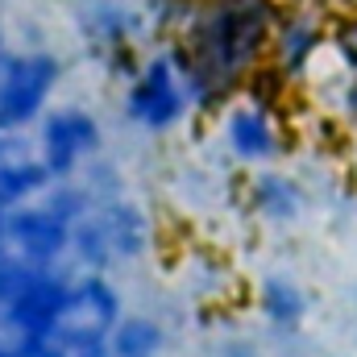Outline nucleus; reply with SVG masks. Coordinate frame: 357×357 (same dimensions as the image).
<instances>
[{
	"label": "nucleus",
	"mask_w": 357,
	"mask_h": 357,
	"mask_svg": "<svg viewBox=\"0 0 357 357\" xmlns=\"http://www.w3.org/2000/svg\"><path fill=\"white\" fill-rule=\"evenodd\" d=\"M278 25V0H191L178 29L195 116L220 112L229 96L250 84Z\"/></svg>",
	"instance_id": "f257e3e1"
},
{
	"label": "nucleus",
	"mask_w": 357,
	"mask_h": 357,
	"mask_svg": "<svg viewBox=\"0 0 357 357\" xmlns=\"http://www.w3.org/2000/svg\"><path fill=\"white\" fill-rule=\"evenodd\" d=\"M121 116L142 133H175L195 116L178 38H162V46H150L142 54L133 75L121 84Z\"/></svg>",
	"instance_id": "f03ea898"
},
{
	"label": "nucleus",
	"mask_w": 357,
	"mask_h": 357,
	"mask_svg": "<svg viewBox=\"0 0 357 357\" xmlns=\"http://www.w3.org/2000/svg\"><path fill=\"white\" fill-rule=\"evenodd\" d=\"M67 75V63L46 46L13 50L0 71V133H25L38 125Z\"/></svg>",
	"instance_id": "7ed1b4c3"
},
{
	"label": "nucleus",
	"mask_w": 357,
	"mask_h": 357,
	"mask_svg": "<svg viewBox=\"0 0 357 357\" xmlns=\"http://www.w3.org/2000/svg\"><path fill=\"white\" fill-rule=\"evenodd\" d=\"M121 316H125V299H121L116 282L100 270H75L50 341H59V345H108V333L116 328Z\"/></svg>",
	"instance_id": "20e7f679"
},
{
	"label": "nucleus",
	"mask_w": 357,
	"mask_h": 357,
	"mask_svg": "<svg viewBox=\"0 0 357 357\" xmlns=\"http://www.w3.org/2000/svg\"><path fill=\"white\" fill-rule=\"evenodd\" d=\"M104 154V125L84 104L46 108L38 121V158L46 162L50 178H75L91 158Z\"/></svg>",
	"instance_id": "39448f33"
},
{
	"label": "nucleus",
	"mask_w": 357,
	"mask_h": 357,
	"mask_svg": "<svg viewBox=\"0 0 357 357\" xmlns=\"http://www.w3.org/2000/svg\"><path fill=\"white\" fill-rule=\"evenodd\" d=\"M216 133H220L225 154H233L245 167H270L278 158V150H282V133H278V121H274V104L254 100L245 91H237L233 100L220 104Z\"/></svg>",
	"instance_id": "423d86ee"
},
{
	"label": "nucleus",
	"mask_w": 357,
	"mask_h": 357,
	"mask_svg": "<svg viewBox=\"0 0 357 357\" xmlns=\"http://www.w3.org/2000/svg\"><path fill=\"white\" fill-rule=\"evenodd\" d=\"M67 287H71V274L63 266H42L29 270L8 316H4V328H0V341L8 345H25V341H50L54 324H59V312L67 303Z\"/></svg>",
	"instance_id": "0eeeda50"
},
{
	"label": "nucleus",
	"mask_w": 357,
	"mask_h": 357,
	"mask_svg": "<svg viewBox=\"0 0 357 357\" xmlns=\"http://www.w3.org/2000/svg\"><path fill=\"white\" fill-rule=\"evenodd\" d=\"M4 233H8V254L33 270L63 266L71 258V220H63L42 199H29L21 208H8Z\"/></svg>",
	"instance_id": "6e6552de"
},
{
	"label": "nucleus",
	"mask_w": 357,
	"mask_h": 357,
	"mask_svg": "<svg viewBox=\"0 0 357 357\" xmlns=\"http://www.w3.org/2000/svg\"><path fill=\"white\" fill-rule=\"evenodd\" d=\"M96 216L108 233V245L116 254V262H142L154 254V241H158V229H154V216L129 199L125 191L112 195V199H100L96 204Z\"/></svg>",
	"instance_id": "1a4fd4ad"
},
{
	"label": "nucleus",
	"mask_w": 357,
	"mask_h": 357,
	"mask_svg": "<svg viewBox=\"0 0 357 357\" xmlns=\"http://www.w3.org/2000/svg\"><path fill=\"white\" fill-rule=\"evenodd\" d=\"M320 46H324V29H320V21L312 13H287V17H278L274 38H270V54H274L278 75L299 79L312 67V59L320 54Z\"/></svg>",
	"instance_id": "9d476101"
},
{
	"label": "nucleus",
	"mask_w": 357,
	"mask_h": 357,
	"mask_svg": "<svg viewBox=\"0 0 357 357\" xmlns=\"http://www.w3.org/2000/svg\"><path fill=\"white\" fill-rule=\"evenodd\" d=\"M46 187H50L46 162L38 154H29V150H17L13 137H8V146L0 150V212L38 199Z\"/></svg>",
	"instance_id": "9b49d317"
},
{
	"label": "nucleus",
	"mask_w": 357,
	"mask_h": 357,
	"mask_svg": "<svg viewBox=\"0 0 357 357\" xmlns=\"http://www.w3.org/2000/svg\"><path fill=\"white\" fill-rule=\"evenodd\" d=\"M245 199H250L254 216L274 220V225H287V220H295L303 212V187L295 178L278 175V171H266V167H258V175L250 178Z\"/></svg>",
	"instance_id": "f8f14e48"
},
{
	"label": "nucleus",
	"mask_w": 357,
	"mask_h": 357,
	"mask_svg": "<svg viewBox=\"0 0 357 357\" xmlns=\"http://www.w3.org/2000/svg\"><path fill=\"white\" fill-rule=\"evenodd\" d=\"M162 349H167V328L158 316L146 312H125L108 333V357H162Z\"/></svg>",
	"instance_id": "ddd939ff"
},
{
	"label": "nucleus",
	"mask_w": 357,
	"mask_h": 357,
	"mask_svg": "<svg viewBox=\"0 0 357 357\" xmlns=\"http://www.w3.org/2000/svg\"><path fill=\"white\" fill-rule=\"evenodd\" d=\"M258 312L274 328H299L307 316V295L295 278L287 274H266L258 282Z\"/></svg>",
	"instance_id": "4468645a"
},
{
	"label": "nucleus",
	"mask_w": 357,
	"mask_h": 357,
	"mask_svg": "<svg viewBox=\"0 0 357 357\" xmlns=\"http://www.w3.org/2000/svg\"><path fill=\"white\" fill-rule=\"evenodd\" d=\"M71 262L79 270H100V274H108V270L116 266V254L108 245V233H104L96 208L71 225Z\"/></svg>",
	"instance_id": "2eb2a0df"
},
{
	"label": "nucleus",
	"mask_w": 357,
	"mask_h": 357,
	"mask_svg": "<svg viewBox=\"0 0 357 357\" xmlns=\"http://www.w3.org/2000/svg\"><path fill=\"white\" fill-rule=\"evenodd\" d=\"M137 4H142V13H146L150 33H154V38H171L191 0H137Z\"/></svg>",
	"instance_id": "dca6fc26"
},
{
	"label": "nucleus",
	"mask_w": 357,
	"mask_h": 357,
	"mask_svg": "<svg viewBox=\"0 0 357 357\" xmlns=\"http://www.w3.org/2000/svg\"><path fill=\"white\" fill-rule=\"evenodd\" d=\"M333 50H337V54L357 71V17H349V21L337 25V33H333Z\"/></svg>",
	"instance_id": "f3484780"
},
{
	"label": "nucleus",
	"mask_w": 357,
	"mask_h": 357,
	"mask_svg": "<svg viewBox=\"0 0 357 357\" xmlns=\"http://www.w3.org/2000/svg\"><path fill=\"white\" fill-rule=\"evenodd\" d=\"M8 54H13V42H8V29H4V21H0V71H4Z\"/></svg>",
	"instance_id": "a211bd4d"
},
{
	"label": "nucleus",
	"mask_w": 357,
	"mask_h": 357,
	"mask_svg": "<svg viewBox=\"0 0 357 357\" xmlns=\"http://www.w3.org/2000/svg\"><path fill=\"white\" fill-rule=\"evenodd\" d=\"M225 357H258L250 345H241V341H233V345H225Z\"/></svg>",
	"instance_id": "6ab92c4d"
},
{
	"label": "nucleus",
	"mask_w": 357,
	"mask_h": 357,
	"mask_svg": "<svg viewBox=\"0 0 357 357\" xmlns=\"http://www.w3.org/2000/svg\"><path fill=\"white\" fill-rule=\"evenodd\" d=\"M4 216H8V212H0V258L8 254V233H4Z\"/></svg>",
	"instance_id": "aec40b11"
},
{
	"label": "nucleus",
	"mask_w": 357,
	"mask_h": 357,
	"mask_svg": "<svg viewBox=\"0 0 357 357\" xmlns=\"http://www.w3.org/2000/svg\"><path fill=\"white\" fill-rule=\"evenodd\" d=\"M0 357H17V345H8V341H0Z\"/></svg>",
	"instance_id": "412c9836"
},
{
	"label": "nucleus",
	"mask_w": 357,
	"mask_h": 357,
	"mask_svg": "<svg viewBox=\"0 0 357 357\" xmlns=\"http://www.w3.org/2000/svg\"><path fill=\"white\" fill-rule=\"evenodd\" d=\"M8 137H13V133H0V150H4V146H8Z\"/></svg>",
	"instance_id": "4be33fe9"
}]
</instances>
